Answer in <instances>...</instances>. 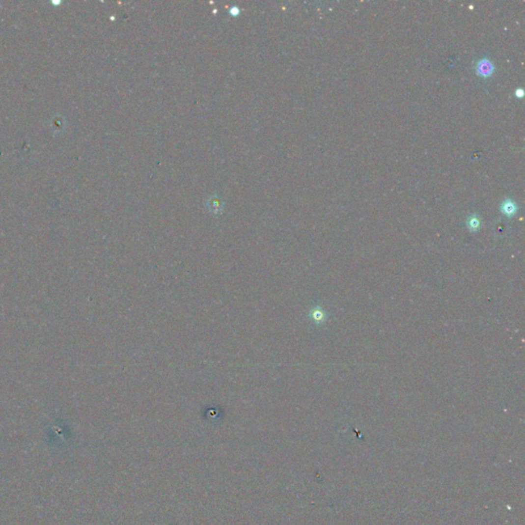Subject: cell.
Returning a JSON list of instances; mask_svg holds the SVG:
<instances>
[{
	"mask_svg": "<svg viewBox=\"0 0 525 525\" xmlns=\"http://www.w3.org/2000/svg\"><path fill=\"white\" fill-rule=\"evenodd\" d=\"M515 95H516L517 98L522 99L523 96H524V91H523V89H522V88H517L516 91H515Z\"/></svg>",
	"mask_w": 525,
	"mask_h": 525,
	"instance_id": "4",
	"label": "cell"
},
{
	"mask_svg": "<svg viewBox=\"0 0 525 525\" xmlns=\"http://www.w3.org/2000/svg\"><path fill=\"white\" fill-rule=\"evenodd\" d=\"M467 224H468V227L471 231H477L480 227V220L476 215H474L468 219V223Z\"/></svg>",
	"mask_w": 525,
	"mask_h": 525,
	"instance_id": "3",
	"label": "cell"
},
{
	"mask_svg": "<svg viewBox=\"0 0 525 525\" xmlns=\"http://www.w3.org/2000/svg\"><path fill=\"white\" fill-rule=\"evenodd\" d=\"M496 67L494 63L487 59V57H481L480 60H478L476 64V73L478 76L482 78H488L491 77L495 73Z\"/></svg>",
	"mask_w": 525,
	"mask_h": 525,
	"instance_id": "1",
	"label": "cell"
},
{
	"mask_svg": "<svg viewBox=\"0 0 525 525\" xmlns=\"http://www.w3.org/2000/svg\"><path fill=\"white\" fill-rule=\"evenodd\" d=\"M518 211V207L516 202L511 199V198H506V199L501 202L500 204V212L503 213L506 217H513Z\"/></svg>",
	"mask_w": 525,
	"mask_h": 525,
	"instance_id": "2",
	"label": "cell"
}]
</instances>
